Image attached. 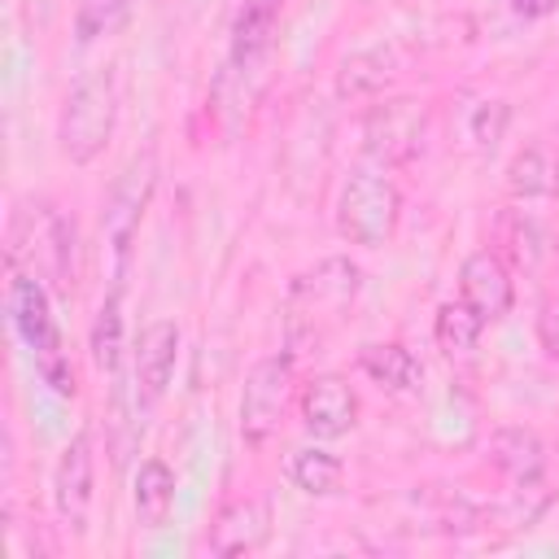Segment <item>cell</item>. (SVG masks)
I'll return each mask as SVG.
<instances>
[{"mask_svg": "<svg viewBox=\"0 0 559 559\" xmlns=\"http://www.w3.org/2000/svg\"><path fill=\"white\" fill-rule=\"evenodd\" d=\"M9 314H13V328H17V336L26 341V349L35 358L39 380L57 397H74L79 393L74 362L66 354V341H61V328H57V314H52V301H48V288H44V280L35 271H13V280H9Z\"/></svg>", "mask_w": 559, "mask_h": 559, "instance_id": "cell-1", "label": "cell"}, {"mask_svg": "<svg viewBox=\"0 0 559 559\" xmlns=\"http://www.w3.org/2000/svg\"><path fill=\"white\" fill-rule=\"evenodd\" d=\"M118 127V74L114 70H87L61 100L57 118V144L61 157L74 166H92Z\"/></svg>", "mask_w": 559, "mask_h": 559, "instance_id": "cell-2", "label": "cell"}, {"mask_svg": "<svg viewBox=\"0 0 559 559\" xmlns=\"http://www.w3.org/2000/svg\"><path fill=\"white\" fill-rule=\"evenodd\" d=\"M402 218V192L384 166H354L336 192V231L349 245L380 249L393 240Z\"/></svg>", "mask_w": 559, "mask_h": 559, "instance_id": "cell-3", "label": "cell"}, {"mask_svg": "<svg viewBox=\"0 0 559 559\" xmlns=\"http://www.w3.org/2000/svg\"><path fill=\"white\" fill-rule=\"evenodd\" d=\"M362 288V266L349 258H323L319 266L301 271L288 288V332L293 336H323L341 323V314L354 306Z\"/></svg>", "mask_w": 559, "mask_h": 559, "instance_id": "cell-4", "label": "cell"}, {"mask_svg": "<svg viewBox=\"0 0 559 559\" xmlns=\"http://www.w3.org/2000/svg\"><path fill=\"white\" fill-rule=\"evenodd\" d=\"M153 188H157V153L144 148L127 162V170L114 179L109 197H105V214H100V231H105V245L114 253V284H122L127 275V262H131V245L140 236V218L153 201Z\"/></svg>", "mask_w": 559, "mask_h": 559, "instance_id": "cell-5", "label": "cell"}, {"mask_svg": "<svg viewBox=\"0 0 559 559\" xmlns=\"http://www.w3.org/2000/svg\"><path fill=\"white\" fill-rule=\"evenodd\" d=\"M293 384H297L293 354H266L249 367L245 389H240V437H245V445L262 450L280 432V424L288 415V402H293Z\"/></svg>", "mask_w": 559, "mask_h": 559, "instance_id": "cell-6", "label": "cell"}, {"mask_svg": "<svg viewBox=\"0 0 559 559\" xmlns=\"http://www.w3.org/2000/svg\"><path fill=\"white\" fill-rule=\"evenodd\" d=\"M428 105L415 100V96H393V100H380L362 114V153L376 162V166H402V162H415L428 144Z\"/></svg>", "mask_w": 559, "mask_h": 559, "instance_id": "cell-7", "label": "cell"}, {"mask_svg": "<svg viewBox=\"0 0 559 559\" xmlns=\"http://www.w3.org/2000/svg\"><path fill=\"white\" fill-rule=\"evenodd\" d=\"M31 240L35 275H48L61 293L74 288V223L44 205H17L9 218V249Z\"/></svg>", "mask_w": 559, "mask_h": 559, "instance_id": "cell-8", "label": "cell"}, {"mask_svg": "<svg viewBox=\"0 0 559 559\" xmlns=\"http://www.w3.org/2000/svg\"><path fill=\"white\" fill-rule=\"evenodd\" d=\"M92 502H96V445L92 432H74L52 467V507L70 533H87Z\"/></svg>", "mask_w": 559, "mask_h": 559, "instance_id": "cell-9", "label": "cell"}, {"mask_svg": "<svg viewBox=\"0 0 559 559\" xmlns=\"http://www.w3.org/2000/svg\"><path fill=\"white\" fill-rule=\"evenodd\" d=\"M297 406H301V428L314 441H336V437H345L358 424V393L336 371L310 376L301 384V402Z\"/></svg>", "mask_w": 559, "mask_h": 559, "instance_id": "cell-10", "label": "cell"}, {"mask_svg": "<svg viewBox=\"0 0 559 559\" xmlns=\"http://www.w3.org/2000/svg\"><path fill=\"white\" fill-rule=\"evenodd\" d=\"M459 297H463L485 323L507 319L511 306H515V280H511V266L502 262V253H493V249L467 253L463 266H459Z\"/></svg>", "mask_w": 559, "mask_h": 559, "instance_id": "cell-11", "label": "cell"}, {"mask_svg": "<svg viewBox=\"0 0 559 559\" xmlns=\"http://www.w3.org/2000/svg\"><path fill=\"white\" fill-rule=\"evenodd\" d=\"M175 362H179V328L175 319H153L140 341H135V406L153 411L170 380H175Z\"/></svg>", "mask_w": 559, "mask_h": 559, "instance_id": "cell-12", "label": "cell"}, {"mask_svg": "<svg viewBox=\"0 0 559 559\" xmlns=\"http://www.w3.org/2000/svg\"><path fill=\"white\" fill-rule=\"evenodd\" d=\"M280 13H284V0H240L236 22H231V57H227L231 74H253L266 66L275 48Z\"/></svg>", "mask_w": 559, "mask_h": 559, "instance_id": "cell-13", "label": "cell"}, {"mask_svg": "<svg viewBox=\"0 0 559 559\" xmlns=\"http://www.w3.org/2000/svg\"><path fill=\"white\" fill-rule=\"evenodd\" d=\"M271 537V507L266 498H236L218 511L214 528H210V555L218 559H236V555H253L262 550Z\"/></svg>", "mask_w": 559, "mask_h": 559, "instance_id": "cell-14", "label": "cell"}, {"mask_svg": "<svg viewBox=\"0 0 559 559\" xmlns=\"http://www.w3.org/2000/svg\"><path fill=\"white\" fill-rule=\"evenodd\" d=\"M489 463L511 485L528 489V485H537L546 476V445H542V437L533 428H515L511 424V428H498L489 437Z\"/></svg>", "mask_w": 559, "mask_h": 559, "instance_id": "cell-15", "label": "cell"}, {"mask_svg": "<svg viewBox=\"0 0 559 559\" xmlns=\"http://www.w3.org/2000/svg\"><path fill=\"white\" fill-rule=\"evenodd\" d=\"M507 192L515 201H542L559 192V148L550 140H528L507 162Z\"/></svg>", "mask_w": 559, "mask_h": 559, "instance_id": "cell-16", "label": "cell"}, {"mask_svg": "<svg viewBox=\"0 0 559 559\" xmlns=\"http://www.w3.org/2000/svg\"><path fill=\"white\" fill-rule=\"evenodd\" d=\"M393 74H397V52H393V44L358 48V52L341 57V66H336V96H341V100L376 96V92H384V83H389Z\"/></svg>", "mask_w": 559, "mask_h": 559, "instance_id": "cell-17", "label": "cell"}, {"mask_svg": "<svg viewBox=\"0 0 559 559\" xmlns=\"http://www.w3.org/2000/svg\"><path fill=\"white\" fill-rule=\"evenodd\" d=\"M358 367L384 389V393H415L424 371H419V358L402 345V341H371L358 349Z\"/></svg>", "mask_w": 559, "mask_h": 559, "instance_id": "cell-18", "label": "cell"}, {"mask_svg": "<svg viewBox=\"0 0 559 559\" xmlns=\"http://www.w3.org/2000/svg\"><path fill=\"white\" fill-rule=\"evenodd\" d=\"M131 502H135L140 528H162L170 520V511H175V472L162 459H144L140 472H135Z\"/></svg>", "mask_w": 559, "mask_h": 559, "instance_id": "cell-19", "label": "cell"}, {"mask_svg": "<svg viewBox=\"0 0 559 559\" xmlns=\"http://www.w3.org/2000/svg\"><path fill=\"white\" fill-rule=\"evenodd\" d=\"M288 476H293V485H297L306 498H332V493H341V485H345V463H341L332 450L310 445V450H297V454H293Z\"/></svg>", "mask_w": 559, "mask_h": 559, "instance_id": "cell-20", "label": "cell"}, {"mask_svg": "<svg viewBox=\"0 0 559 559\" xmlns=\"http://www.w3.org/2000/svg\"><path fill=\"white\" fill-rule=\"evenodd\" d=\"M92 362L96 371L114 376L122 362V284H114L92 319Z\"/></svg>", "mask_w": 559, "mask_h": 559, "instance_id": "cell-21", "label": "cell"}, {"mask_svg": "<svg viewBox=\"0 0 559 559\" xmlns=\"http://www.w3.org/2000/svg\"><path fill=\"white\" fill-rule=\"evenodd\" d=\"M489 323L459 297V301H445L441 310H437V319H432V336H437V345L454 358V354H467V349H476V341H480V332H485Z\"/></svg>", "mask_w": 559, "mask_h": 559, "instance_id": "cell-22", "label": "cell"}, {"mask_svg": "<svg viewBox=\"0 0 559 559\" xmlns=\"http://www.w3.org/2000/svg\"><path fill=\"white\" fill-rule=\"evenodd\" d=\"M498 245L502 249H493V253H502V262H511L520 271H533L542 262V253H546L542 227L533 218H524V214H502L498 218Z\"/></svg>", "mask_w": 559, "mask_h": 559, "instance_id": "cell-23", "label": "cell"}, {"mask_svg": "<svg viewBox=\"0 0 559 559\" xmlns=\"http://www.w3.org/2000/svg\"><path fill=\"white\" fill-rule=\"evenodd\" d=\"M131 13V0H79L74 4V39L92 44L100 35H114Z\"/></svg>", "mask_w": 559, "mask_h": 559, "instance_id": "cell-24", "label": "cell"}, {"mask_svg": "<svg viewBox=\"0 0 559 559\" xmlns=\"http://www.w3.org/2000/svg\"><path fill=\"white\" fill-rule=\"evenodd\" d=\"M507 127H511V105L507 100H480L472 109V140L480 148H493L507 135Z\"/></svg>", "mask_w": 559, "mask_h": 559, "instance_id": "cell-25", "label": "cell"}, {"mask_svg": "<svg viewBox=\"0 0 559 559\" xmlns=\"http://www.w3.org/2000/svg\"><path fill=\"white\" fill-rule=\"evenodd\" d=\"M537 336H542V349L559 362V297L546 301V310H542V319H537Z\"/></svg>", "mask_w": 559, "mask_h": 559, "instance_id": "cell-26", "label": "cell"}, {"mask_svg": "<svg viewBox=\"0 0 559 559\" xmlns=\"http://www.w3.org/2000/svg\"><path fill=\"white\" fill-rule=\"evenodd\" d=\"M511 9L524 13V17H546V13L559 9V0H511Z\"/></svg>", "mask_w": 559, "mask_h": 559, "instance_id": "cell-27", "label": "cell"}]
</instances>
